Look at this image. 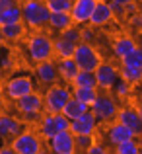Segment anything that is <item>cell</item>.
Masks as SVG:
<instances>
[{
	"label": "cell",
	"mask_w": 142,
	"mask_h": 154,
	"mask_svg": "<svg viewBox=\"0 0 142 154\" xmlns=\"http://www.w3.org/2000/svg\"><path fill=\"white\" fill-rule=\"evenodd\" d=\"M56 68H59V76L62 82L66 84H72V80L76 78V74H78V64H76V60L72 59V57H64V59H59L56 60Z\"/></svg>",
	"instance_id": "obj_18"
},
{
	"label": "cell",
	"mask_w": 142,
	"mask_h": 154,
	"mask_svg": "<svg viewBox=\"0 0 142 154\" xmlns=\"http://www.w3.org/2000/svg\"><path fill=\"white\" fill-rule=\"evenodd\" d=\"M131 22L134 23L136 27H142V14H136V12H134V14H132V18H131Z\"/></svg>",
	"instance_id": "obj_39"
},
{
	"label": "cell",
	"mask_w": 142,
	"mask_h": 154,
	"mask_svg": "<svg viewBox=\"0 0 142 154\" xmlns=\"http://www.w3.org/2000/svg\"><path fill=\"white\" fill-rule=\"evenodd\" d=\"M16 4H18V0H0V26H2V16H4V12H6L10 6H16Z\"/></svg>",
	"instance_id": "obj_37"
},
{
	"label": "cell",
	"mask_w": 142,
	"mask_h": 154,
	"mask_svg": "<svg viewBox=\"0 0 142 154\" xmlns=\"http://www.w3.org/2000/svg\"><path fill=\"white\" fill-rule=\"evenodd\" d=\"M86 111H90V105L88 103H84V102H80V100H76V98H70L66 102V105H64V109H62V113L68 117V119H78L80 115H84Z\"/></svg>",
	"instance_id": "obj_23"
},
{
	"label": "cell",
	"mask_w": 142,
	"mask_h": 154,
	"mask_svg": "<svg viewBox=\"0 0 142 154\" xmlns=\"http://www.w3.org/2000/svg\"><path fill=\"white\" fill-rule=\"evenodd\" d=\"M59 133V129H56V121H55V113H47L39 119V137L45 140H51L53 137Z\"/></svg>",
	"instance_id": "obj_21"
},
{
	"label": "cell",
	"mask_w": 142,
	"mask_h": 154,
	"mask_svg": "<svg viewBox=\"0 0 142 154\" xmlns=\"http://www.w3.org/2000/svg\"><path fill=\"white\" fill-rule=\"evenodd\" d=\"M134 47H136V43H134L132 37H128V35H121V37H117L115 41H113L111 49H113V55L121 60L125 55H128V53L134 49Z\"/></svg>",
	"instance_id": "obj_22"
},
{
	"label": "cell",
	"mask_w": 142,
	"mask_h": 154,
	"mask_svg": "<svg viewBox=\"0 0 142 154\" xmlns=\"http://www.w3.org/2000/svg\"><path fill=\"white\" fill-rule=\"evenodd\" d=\"M138 84H140V86H142V74H140V80H138Z\"/></svg>",
	"instance_id": "obj_45"
},
{
	"label": "cell",
	"mask_w": 142,
	"mask_h": 154,
	"mask_svg": "<svg viewBox=\"0 0 142 154\" xmlns=\"http://www.w3.org/2000/svg\"><path fill=\"white\" fill-rule=\"evenodd\" d=\"M70 98H72V88L70 86L51 84L45 90V94H43V109L47 113H60Z\"/></svg>",
	"instance_id": "obj_1"
},
{
	"label": "cell",
	"mask_w": 142,
	"mask_h": 154,
	"mask_svg": "<svg viewBox=\"0 0 142 154\" xmlns=\"http://www.w3.org/2000/svg\"><path fill=\"white\" fill-rule=\"evenodd\" d=\"M60 37L68 39V41H72V43H80V27H76V26L66 27L64 31H60Z\"/></svg>",
	"instance_id": "obj_34"
},
{
	"label": "cell",
	"mask_w": 142,
	"mask_h": 154,
	"mask_svg": "<svg viewBox=\"0 0 142 154\" xmlns=\"http://www.w3.org/2000/svg\"><path fill=\"white\" fill-rule=\"evenodd\" d=\"M14 22H23V12L22 6H10L2 16V23H14Z\"/></svg>",
	"instance_id": "obj_29"
},
{
	"label": "cell",
	"mask_w": 142,
	"mask_h": 154,
	"mask_svg": "<svg viewBox=\"0 0 142 154\" xmlns=\"http://www.w3.org/2000/svg\"><path fill=\"white\" fill-rule=\"evenodd\" d=\"M140 74H142V70H140V68L128 66V64H121V66H119V76L125 80V82L132 84V86H134V84H138Z\"/></svg>",
	"instance_id": "obj_27"
},
{
	"label": "cell",
	"mask_w": 142,
	"mask_h": 154,
	"mask_svg": "<svg viewBox=\"0 0 142 154\" xmlns=\"http://www.w3.org/2000/svg\"><path fill=\"white\" fill-rule=\"evenodd\" d=\"M119 68L113 66L111 63H101L99 66L95 68V80H97V88L103 92L113 90V86L119 80Z\"/></svg>",
	"instance_id": "obj_8"
},
{
	"label": "cell",
	"mask_w": 142,
	"mask_h": 154,
	"mask_svg": "<svg viewBox=\"0 0 142 154\" xmlns=\"http://www.w3.org/2000/svg\"><path fill=\"white\" fill-rule=\"evenodd\" d=\"M22 2H31V0H22Z\"/></svg>",
	"instance_id": "obj_47"
},
{
	"label": "cell",
	"mask_w": 142,
	"mask_h": 154,
	"mask_svg": "<svg viewBox=\"0 0 142 154\" xmlns=\"http://www.w3.org/2000/svg\"><path fill=\"white\" fill-rule=\"evenodd\" d=\"M76 45L78 43H72V41H68V39H64V37H56V39H53V47H55V55L59 57V59H64V57H72L74 55V49H76Z\"/></svg>",
	"instance_id": "obj_25"
},
{
	"label": "cell",
	"mask_w": 142,
	"mask_h": 154,
	"mask_svg": "<svg viewBox=\"0 0 142 154\" xmlns=\"http://www.w3.org/2000/svg\"><path fill=\"white\" fill-rule=\"evenodd\" d=\"M94 39H95V29H94V26H92V27H82V29H80V41L92 43Z\"/></svg>",
	"instance_id": "obj_36"
},
{
	"label": "cell",
	"mask_w": 142,
	"mask_h": 154,
	"mask_svg": "<svg viewBox=\"0 0 142 154\" xmlns=\"http://www.w3.org/2000/svg\"><path fill=\"white\" fill-rule=\"evenodd\" d=\"M51 152L55 154H74L76 152V139L72 131H59L49 140Z\"/></svg>",
	"instance_id": "obj_10"
},
{
	"label": "cell",
	"mask_w": 142,
	"mask_h": 154,
	"mask_svg": "<svg viewBox=\"0 0 142 154\" xmlns=\"http://www.w3.org/2000/svg\"><path fill=\"white\" fill-rule=\"evenodd\" d=\"M31 92H35V86H33V78L27 74H16L4 84V96L12 102L31 94Z\"/></svg>",
	"instance_id": "obj_5"
},
{
	"label": "cell",
	"mask_w": 142,
	"mask_h": 154,
	"mask_svg": "<svg viewBox=\"0 0 142 154\" xmlns=\"http://www.w3.org/2000/svg\"><path fill=\"white\" fill-rule=\"evenodd\" d=\"M121 64H128V66H134V68H140L142 70V47L136 45L128 55H125L121 59Z\"/></svg>",
	"instance_id": "obj_28"
},
{
	"label": "cell",
	"mask_w": 142,
	"mask_h": 154,
	"mask_svg": "<svg viewBox=\"0 0 142 154\" xmlns=\"http://www.w3.org/2000/svg\"><path fill=\"white\" fill-rule=\"evenodd\" d=\"M99 96V88H90V86H72V98L80 100V102L92 105L95 98Z\"/></svg>",
	"instance_id": "obj_24"
},
{
	"label": "cell",
	"mask_w": 142,
	"mask_h": 154,
	"mask_svg": "<svg viewBox=\"0 0 142 154\" xmlns=\"http://www.w3.org/2000/svg\"><path fill=\"white\" fill-rule=\"evenodd\" d=\"M115 119L119 123L127 125L134 133V137H142V119H140L138 111H136V107H119Z\"/></svg>",
	"instance_id": "obj_14"
},
{
	"label": "cell",
	"mask_w": 142,
	"mask_h": 154,
	"mask_svg": "<svg viewBox=\"0 0 142 154\" xmlns=\"http://www.w3.org/2000/svg\"><path fill=\"white\" fill-rule=\"evenodd\" d=\"M12 146H14L16 154H39L43 144H41V137L37 133L22 131L20 135H16L12 139Z\"/></svg>",
	"instance_id": "obj_6"
},
{
	"label": "cell",
	"mask_w": 142,
	"mask_h": 154,
	"mask_svg": "<svg viewBox=\"0 0 142 154\" xmlns=\"http://www.w3.org/2000/svg\"><path fill=\"white\" fill-rule=\"evenodd\" d=\"M23 12V22H26L27 27H33V29H39V27L47 26L49 23V12L45 0H31V2H23L22 6Z\"/></svg>",
	"instance_id": "obj_2"
},
{
	"label": "cell",
	"mask_w": 142,
	"mask_h": 154,
	"mask_svg": "<svg viewBox=\"0 0 142 154\" xmlns=\"http://www.w3.org/2000/svg\"><path fill=\"white\" fill-rule=\"evenodd\" d=\"M140 102H142V92H140Z\"/></svg>",
	"instance_id": "obj_48"
},
{
	"label": "cell",
	"mask_w": 142,
	"mask_h": 154,
	"mask_svg": "<svg viewBox=\"0 0 142 154\" xmlns=\"http://www.w3.org/2000/svg\"><path fill=\"white\" fill-rule=\"evenodd\" d=\"M27 55L33 63H43V60L53 59L55 55L53 39L47 33H33L27 39Z\"/></svg>",
	"instance_id": "obj_3"
},
{
	"label": "cell",
	"mask_w": 142,
	"mask_h": 154,
	"mask_svg": "<svg viewBox=\"0 0 142 154\" xmlns=\"http://www.w3.org/2000/svg\"><path fill=\"white\" fill-rule=\"evenodd\" d=\"M115 152L117 154H140V144H138V140L128 139V140H125V143L117 144Z\"/></svg>",
	"instance_id": "obj_30"
},
{
	"label": "cell",
	"mask_w": 142,
	"mask_h": 154,
	"mask_svg": "<svg viewBox=\"0 0 142 154\" xmlns=\"http://www.w3.org/2000/svg\"><path fill=\"white\" fill-rule=\"evenodd\" d=\"M55 121H56V129H59V131H70V119H68L62 111L55 113Z\"/></svg>",
	"instance_id": "obj_35"
},
{
	"label": "cell",
	"mask_w": 142,
	"mask_h": 154,
	"mask_svg": "<svg viewBox=\"0 0 142 154\" xmlns=\"http://www.w3.org/2000/svg\"><path fill=\"white\" fill-rule=\"evenodd\" d=\"M0 105H2V94H0Z\"/></svg>",
	"instance_id": "obj_46"
},
{
	"label": "cell",
	"mask_w": 142,
	"mask_h": 154,
	"mask_svg": "<svg viewBox=\"0 0 142 154\" xmlns=\"http://www.w3.org/2000/svg\"><path fill=\"white\" fill-rule=\"evenodd\" d=\"M88 154H107V148H105V144H99V143H94L90 148L86 150Z\"/></svg>",
	"instance_id": "obj_38"
},
{
	"label": "cell",
	"mask_w": 142,
	"mask_h": 154,
	"mask_svg": "<svg viewBox=\"0 0 142 154\" xmlns=\"http://www.w3.org/2000/svg\"><path fill=\"white\" fill-rule=\"evenodd\" d=\"M0 31H2L4 41L16 43V41H20V39H23V35H26V22L2 23V26H0Z\"/></svg>",
	"instance_id": "obj_19"
},
{
	"label": "cell",
	"mask_w": 142,
	"mask_h": 154,
	"mask_svg": "<svg viewBox=\"0 0 142 154\" xmlns=\"http://www.w3.org/2000/svg\"><path fill=\"white\" fill-rule=\"evenodd\" d=\"M33 72H35V78L39 80V84H43V86H51V84H56L60 80L56 63H53L51 59L43 60V63H35Z\"/></svg>",
	"instance_id": "obj_12"
},
{
	"label": "cell",
	"mask_w": 142,
	"mask_h": 154,
	"mask_svg": "<svg viewBox=\"0 0 142 154\" xmlns=\"http://www.w3.org/2000/svg\"><path fill=\"white\" fill-rule=\"evenodd\" d=\"M117 2H121V4H125V6H127V4H131V2H134V0H117Z\"/></svg>",
	"instance_id": "obj_42"
},
{
	"label": "cell",
	"mask_w": 142,
	"mask_h": 154,
	"mask_svg": "<svg viewBox=\"0 0 142 154\" xmlns=\"http://www.w3.org/2000/svg\"><path fill=\"white\" fill-rule=\"evenodd\" d=\"M74 139H76V150H84V152L95 143L94 135H74Z\"/></svg>",
	"instance_id": "obj_33"
},
{
	"label": "cell",
	"mask_w": 142,
	"mask_h": 154,
	"mask_svg": "<svg viewBox=\"0 0 142 154\" xmlns=\"http://www.w3.org/2000/svg\"><path fill=\"white\" fill-rule=\"evenodd\" d=\"M113 92H115L117 98L127 100V98H131V94H132V84H128V82H125L123 78H119L117 84L113 86Z\"/></svg>",
	"instance_id": "obj_31"
},
{
	"label": "cell",
	"mask_w": 142,
	"mask_h": 154,
	"mask_svg": "<svg viewBox=\"0 0 142 154\" xmlns=\"http://www.w3.org/2000/svg\"><path fill=\"white\" fill-rule=\"evenodd\" d=\"M97 117L90 111H86L84 115H80L78 119H72L70 121V131L74 135H95L97 133Z\"/></svg>",
	"instance_id": "obj_13"
},
{
	"label": "cell",
	"mask_w": 142,
	"mask_h": 154,
	"mask_svg": "<svg viewBox=\"0 0 142 154\" xmlns=\"http://www.w3.org/2000/svg\"><path fill=\"white\" fill-rule=\"evenodd\" d=\"M49 12H70L72 0H45Z\"/></svg>",
	"instance_id": "obj_32"
},
{
	"label": "cell",
	"mask_w": 142,
	"mask_h": 154,
	"mask_svg": "<svg viewBox=\"0 0 142 154\" xmlns=\"http://www.w3.org/2000/svg\"><path fill=\"white\" fill-rule=\"evenodd\" d=\"M4 45V37H2V31H0V47Z\"/></svg>",
	"instance_id": "obj_43"
},
{
	"label": "cell",
	"mask_w": 142,
	"mask_h": 154,
	"mask_svg": "<svg viewBox=\"0 0 142 154\" xmlns=\"http://www.w3.org/2000/svg\"><path fill=\"white\" fill-rule=\"evenodd\" d=\"M70 86H90V88H97L95 70H78V74H76V78L72 80Z\"/></svg>",
	"instance_id": "obj_26"
},
{
	"label": "cell",
	"mask_w": 142,
	"mask_h": 154,
	"mask_svg": "<svg viewBox=\"0 0 142 154\" xmlns=\"http://www.w3.org/2000/svg\"><path fill=\"white\" fill-rule=\"evenodd\" d=\"M51 29L55 31H64L66 27L74 26V22H72V16L70 12H51V16H49V23H47Z\"/></svg>",
	"instance_id": "obj_20"
},
{
	"label": "cell",
	"mask_w": 142,
	"mask_h": 154,
	"mask_svg": "<svg viewBox=\"0 0 142 154\" xmlns=\"http://www.w3.org/2000/svg\"><path fill=\"white\" fill-rule=\"evenodd\" d=\"M94 8H95V0H72L70 16H72L74 26L90 23V18H92Z\"/></svg>",
	"instance_id": "obj_11"
},
{
	"label": "cell",
	"mask_w": 142,
	"mask_h": 154,
	"mask_svg": "<svg viewBox=\"0 0 142 154\" xmlns=\"http://www.w3.org/2000/svg\"><path fill=\"white\" fill-rule=\"evenodd\" d=\"M95 2H111V0H95Z\"/></svg>",
	"instance_id": "obj_44"
},
{
	"label": "cell",
	"mask_w": 142,
	"mask_h": 154,
	"mask_svg": "<svg viewBox=\"0 0 142 154\" xmlns=\"http://www.w3.org/2000/svg\"><path fill=\"white\" fill-rule=\"evenodd\" d=\"M90 109H92V113L97 117V121H103V123L113 121L117 117V111H119L117 102L109 94H99L95 98V102L90 105Z\"/></svg>",
	"instance_id": "obj_7"
},
{
	"label": "cell",
	"mask_w": 142,
	"mask_h": 154,
	"mask_svg": "<svg viewBox=\"0 0 142 154\" xmlns=\"http://www.w3.org/2000/svg\"><path fill=\"white\" fill-rule=\"evenodd\" d=\"M23 129L22 121L16 119L12 115L0 113V139H14L16 135H20Z\"/></svg>",
	"instance_id": "obj_17"
},
{
	"label": "cell",
	"mask_w": 142,
	"mask_h": 154,
	"mask_svg": "<svg viewBox=\"0 0 142 154\" xmlns=\"http://www.w3.org/2000/svg\"><path fill=\"white\" fill-rule=\"evenodd\" d=\"M128 139H134V133H132L127 125L119 123L117 119H115V123H111L107 127V140L113 146H117V144L125 143V140H128Z\"/></svg>",
	"instance_id": "obj_15"
},
{
	"label": "cell",
	"mask_w": 142,
	"mask_h": 154,
	"mask_svg": "<svg viewBox=\"0 0 142 154\" xmlns=\"http://www.w3.org/2000/svg\"><path fill=\"white\" fill-rule=\"evenodd\" d=\"M134 107H136V111H138V115H140V119H142V102H138Z\"/></svg>",
	"instance_id": "obj_41"
},
{
	"label": "cell",
	"mask_w": 142,
	"mask_h": 154,
	"mask_svg": "<svg viewBox=\"0 0 142 154\" xmlns=\"http://www.w3.org/2000/svg\"><path fill=\"white\" fill-rule=\"evenodd\" d=\"M0 154H16V150H14V146H0Z\"/></svg>",
	"instance_id": "obj_40"
},
{
	"label": "cell",
	"mask_w": 142,
	"mask_h": 154,
	"mask_svg": "<svg viewBox=\"0 0 142 154\" xmlns=\"http://www.w3.org/2000/svg\"><path fill=\"white\" fill-rule=\"evenodd\" d=\"M115 18L111 10V4L109 2H95V8L92 12V18H90V23L94 27H101V26H107L111 20Z\"/></svg>",
	"instance_id": "obj_16"
},
{
	"label": "cell",
	"mask_w": 142,
	"mask_h": 154,
	"mask_svg": "<svg viewBox=\"0 0 142 154\" xmlns=\"http://www.w3.org/2000/svg\"><path fill=\"white\" fill-rule=\"evenodd\" d=\"M16 109L26 117H37L41 111H45L43 109V96H39L37 92H31V94L16 100Z\"/></svg>",
	"instance_id": "obj_9"
},
{
	"label": "cell",
	"mask_w": 142,
	"mask_h": 154,
	"mask_svg": "<svg viewBox=\"0 0 142 154\" xmlns=\"http://www.w3.org/2000/svg\"><path fill=\"white\" fill-rule=\"evenodd\" d=\"M72 59L76 60L80 70H95V68L103 63L99 51H97L92 43H86V41H80L78 45H76Z\"/></svg>",
	"instance_id": "obj_4"
}]
</instances>
